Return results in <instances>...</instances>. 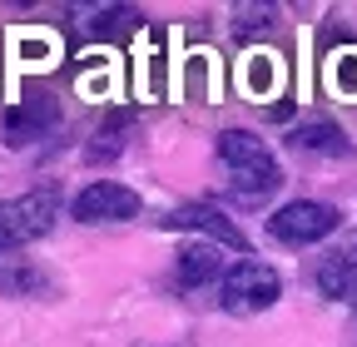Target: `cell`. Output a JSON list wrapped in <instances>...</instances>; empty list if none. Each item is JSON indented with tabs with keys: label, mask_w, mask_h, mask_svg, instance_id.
Segmentation results:
<instances>
[{
	"label": "cell",
	"mask_w": 357,
	"mask_h": 347,
	"mask_svg": "<svg viewBox=\"0 0 357 347\" xmlns=\"http://www.w3.org/2000/svg\"><path fill=\"white\" fill-rule=\"evenodd\" d=\"M139 25V10L134 6H89V20L79 25L89 40H114V35H129Z\"/></svg>",
	"instance_id": "5bb4252c"
},
{
	"label": "cell",
	"mask_w": 357,
	"mask_h": 347,
	"mask_svg": "<svg viewBox=\"0 0 357 347\" xmlns=\"http://www.w3.org/2000/svg\"><path fill=\"white\" fill-rule=\"evenodd\" d=\"M278 25V6L273 0H234L229 6V30L234 40H258Z\"/></svg>",
	"instance_id": "4fadbf2b"
},
{
	"label": "cell",
	"mask_w": 357,
	"mask_h": 347,
	"mask_svg": "<svg viewBox=\"0 0 357 347\" xmlns=\"http://www.w3.org/2000/svg\"><path fill=\"white\" fill-rule=\"evenodd\" d=\"M149 347H154V342H149ZM169 347H178V342H169Z\"/></svg>",
	"instance_id": "ac0fdd59"
},
{
	"label": "cell",
	"mask_w": 357,
	"mask_h": 347,
	"mask_svg": "<svg viewBox=\"0 0 357 347\" xmlns=\"http://www.w3.org/2000/svg\"><path fill=\"white\" fill-rule=\"evenodd\" d=\"M164 229H178V233H204L208 243H218V248H234V253H248L253 243H248V233L229 219L223 208H213V203H178V208H169L164 219H159Z\"/></svg>",
	"instance_id": "8992f818"
},
{
	"label": "cell",
	"mask_w": 357,
	"mask_h": 347,
	"mask_svg": "<svg viewBox=\"0 0 357 347\" xmlns=\"http://www.w3.org/2000/svg\"><path fill=\"white\" fill-rule=\"evenodd\" d=\"M278 298H283V278H278V268H268L263 258H238V263L223 273V283H218V308L238 313V318L268 313Z\"/></svg>",
	"instance_id": "3957f363"
},
{
	"label": "cell",
	"mask_w": 357,
	"mask_h": 347,
	"mask_svg": "<svg viewBox=\"0 0 357 347\" xmlns=\"http://www.w3.org/2000/svg\"><path fill=\"white\" fill-rule=\"evenodd\" d=\"M328 79H333L337 95H357V50L333 55V60H328Z\"/></svg>",
	"instance_id": "2e32d148"
},
{
	"label": "cell",
	"mask_w": 357,
	"mask_h": 347,
	"mask_svg": "<svg viewBox=\"0 0 357 347\" xmlns=\"http://www.w3.org/2000/svg\"><path fill=\"white\" fill-rule=\"evenodd\" d=\"M223 248L218 243H184L174 253V283L178 288H208V283H223Z\"/></svg>",
	"instance_id": "30bf717a"
},
{
	"label": "cell",
	"mask_w": 357,
	"mask_h": 347,
	"mask_svg": "<svg viewBox=\"0 0 357 347\" xmlns=\"http://www.w3.org/2000/svg\"><path fill=\"white\" fill-rule=\"evenodd\" d=\"M312 288L333 302H352L357 308V233L333 243L318 263H312Z\"/></svg>",
	"instance_id": "ba28073f"
},
{
	"label": "cell",
	"mask_w": 357,
	"mask_h": 347,
	"mask_svg": "<svg viewBox=\"0 0 357 347\" xmlns=\"http://www.w3.org/2000/svg\"><path fill=\"white\" fill-rule=\"evenodd\" d=\"M342 229V213L323 199H288L268 213V233H273L283 248H312Z\"/></svg>",
	"instance_id": "277c9868"
},
{
	"label": "cell",
	"mask_w": 357,
	"mask_h": 347,
	"mask_svg": "<svg viewBox=\"0 0 357 347\" xmlns=\"http://www.w3.org/2000/svg\"><path fill=\"white\" fill-rule=\"evenodd\" d=\"M342 337H347V347H357V308H352V323H347V332H342Z\"/></svg>",
	"instance_id": "e0dca14e"
},
{
	"label": "cell",
	"mask_w": 357,
	"mask_h": 347,
	"mask_svg": "<svg viewBox=\"0 0 357 347\" xmlns=\"http://www.w3.org/2000/svg\"><path fill=\"white\" fill-rule=\"evenodd\" d=\"M218 164H223V184L238 203H263L283 189V164L273 159L253 129H223L218 134Z\"/></svg>",
	"instance_id": "6da1fadb"
},
{
	"label": "cell",
	"mask_w": 357,
	"mask_h": 347,
	"mask_svg": "<svg viewBox=\"0 0 357 347\" xmlns=\"http://www.w3.org/2000/svg\"><path fill=\"white\" fill-rule=\"evenodd\" d=\"M60 283L25 253H0V298H55Z\"/></svg>",
	"instance_id": "9c48e42d"
},
{
	"label": "cell",
	"mask_w": 357,
	"mask_h": 347,
	"mask_svg": "<svg viewBox=\"0 0 357 347\" xmlns=\"http://www.w3.org/2000/svg\"><path fill=\"white\" fill-rule=\"evenodd\" d=\"M60 219V189L35 184L15 199H0V253H20L25 243L45 238Z\"/></svg>",
	"instance_id": "7a4b0ae2"
},
{
	"label": "cell",
	"mask_w": 357,
	"mask_h": 347,
	"mask_svg": "<svg viewBox=\"0 0 357 347\" xmlns=\"http://www.w3.org/2000/svg\"><path fill=\"white\" fill-rule=\"evenodd\" d=\"M139 208H144V199L134 194L129 184L95 179V184H84L70 199V219L75 224H129V219H139Z\"/></svg>",
	"instance_id": "5b68a950"
},
{
	"label": "cell",
	"mask_w": 357,
	"mask_h": 347,
	"mask_svg": "<svg viewBox=\"0 0 357 347\" xmlns=\"http://www.w3.org/2000/svg\"><path fill=\"white\" fill-rule=\"evenodd\" d=\"M129 129H134V109H109L95 129H89L84 164H114L129 149Z\"/></svg>",
	"instance_id": "7c38bea8"
},
{
	"label": "cell",
	"mask_w": 357,
	"mask_h": 347,
	"mask_svg": "<svg viewBox=\"0 0 357 347\" xmlns=\"http://www.w3.org/2000/svg\"><path fill=\"white\" fill-rule=\"evenodd\" d=\"M243 84H248V95H263L268 84H278V60H273V55H248Z\"/></svg>",
	"instance_id": "9a60e30c"
},
{
	"label": "cell",
	"mask_w": 357,
	"mask_h": 347,
	"mask_svg": "<svg viewBox=\"0 0 357 347\" xmlns=\"http://www.w3.org/2000/svg\"><path fill=\"white\" fill-rule=\"evenodd\" d=\"M0 129H6L10 149H30V144H40L45 134L60 129V100L55 95H25L20 105L6 109V124Z\"/></svg>",
	"instance_id": "52a82bcc"
},
{
	"label": "cell",
	"mask_w": 357,
	"mask_h": 347,
	"mask_svg": "<svg viewBox=\"0 0 357 347\" xmlns=\"http://www.w3.org/2000/svg\"><path fill=\"white\" fill-rule=\"evenodd\" d=\"M288 149L293 154H307V159H352L357 154L352 139L342 134L337 124H328V119H307V124L288 129Z\"/></svg>",
	"instance_id": "8fae6325"
}]
</instances>
